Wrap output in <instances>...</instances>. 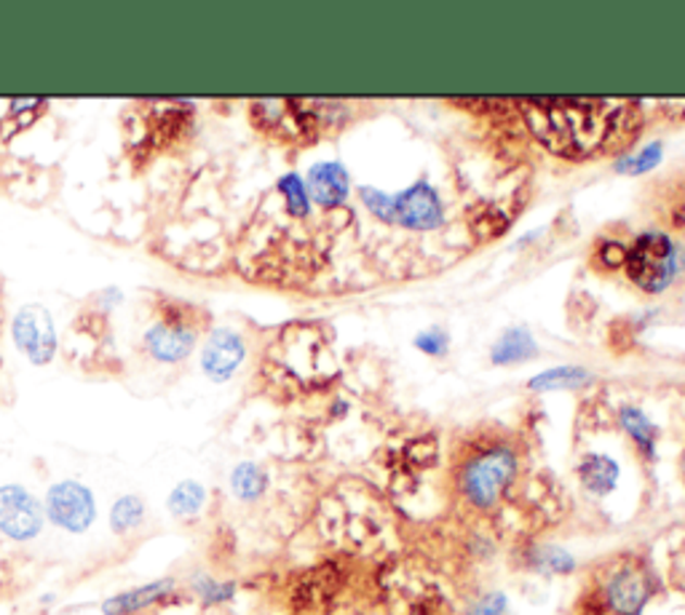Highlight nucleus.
Returning a JSON list of instances; mask_svg holds the SVG:
<instances>
[{
    "label": "nucleus",
    "instance_id": "nucleus-1",
    "mask_svg": "<svg viewBox=\"0 0 685 615\" xmlns=\"http://www.w3.org/2000/svg\"><path fill=\"white\" fill-rule=\"evenodd\" d=\"M517 474H520V456L515 447L506 441H493L460 461L456 474L458 496L469 509L493 511L509 496Z\"/></svg>",
    "mask_w": 685,
    "mask_h": 615
},
{
    "label": "nucleus",
    "instance_id": "nucleus-2",
    "mask_svg": "<svg viewBox=\"0 0 685 615\" xmlns=\"http://www.w3.org/2000/svg\"><path fill=\"white\" fill-rule=\"evenodd\" d=\"M654 576L640 562H619L608 567L595 591L597 613L600 615H646L648 602L654 600Z\"/></svg>",
    "mask_w": 685,
    "mask_h": 615
},
{
    "label": "nucleus",
    "instance_id": "nucleus-3",
    "mask_svg": "<svg viewBox=\"0 0 685 615\" xmlns=\"http://www.w3.org/2000/svg\"><path fill=\"white\" fill-rule=\"evenodd\" d=\"M677 270V246L664 233H643L626 252V273L646 292H664L675 281Z\"/></svg>",
    "mask_w": 685,
    "mask_h": 615
},
{
    "label": "nucleus",
    "instance_id": "nucleus-4",
    "mask_svg": "<svg viewBox=\"0 0 685 615\" xmlns=\"http://www.w3.org/2000/svg\"><path fill=\"white\" fill-rule=\"evenodd\" d=\"M43 514L60 530L84 536L97 522V498L94 492L76 479H62L46 490Z\"/></svg>",
    "mask_w": 685,
    "mask_h": 615
},
{
    "label": "nucleus",
    "instance_id": "nucleus-5",
    "mask_svg": "<svg viewBox=\"0 0 685 615\" xmlns=\"http://www.w3.org/2000/svg\"><path fill=\"white\" fill-rule=\"evenodd\" d=\"M43 503L22 485L0 487V533L16 543L38 538L43 530Z\"/></svg>",
    "mask_w": 685,
    "mask_h": 615
},
{
    "label": "nucleus",
    "instance_id": "nucleus-6",
    "mask_svg": "<svg viewBox=\"0 0 685 615\" xmlns=\"http://www.w3.org/2000/svg\"><path fill=\"white\" fill-rule=\"evenodd\" d=\"M11 335H14L16 348L25 350L27 359L33 364L43 367L54 359L56 354V330L54 319L43 306H25L16 310L14 324H11Z\"/></svg>",
    "mask_w": 685,
    "mask_h": 615
},
{
    "label": "nucleus",
    "instance_id": "nucleus-7",
    "mask_svg": "<svg viewBox=\"0 0 685 615\" xmlns=\"http://www.w3.org/2000/svg\"><path fill=\"white\" fill-rule=\"evenodd\" d=\"M394 222L407 231H434L445 222L440 193L426 180L394 195Z\"/></svg>",
    "mask_w": 685,
    "mask_h": 615
},
{
    "label": "nucleus",
    "instance_id": "nucleus-8",
    "mask_svg": "<svg viewBox=\"0 0 685 615\" xmlns=\"http://www.w3.org/2000/svg\"><path fill=\"white\" fill-rule=\"evenodd\" d=\"M246 359L244 337L228 326H217L201 348V370L212 383H226Z\"/></svg>",
    "mask_w": 685,
    "mask_h": 615
},
{
    "label": "nucleus",
    "instance_id": "nucleus-9",
    "mask_svg": "<svg viewBox=\"0 0 685 615\" xmlns=\"http://www.w3.org/2000/svg\"><path fill=\"white\" fill-rule=\"evenodd\" d=\"M145 346L161 364H180L182 359L191 356L195 346V326L182 319L155 321L145 332Z\"/></svg>",
    "mask_w": 685,
    "mask_h": 615
},
{
    "label": "nucleus",
    "instance_id": "nucleus-10",
    "mask_svg": "<svg viewBox=\"0 0 685 615\" xmlns=\"http://www.w3.org/2000/svg\"><path fill=\"white\" fill-rule=\"evenodd\" d=\"M581 487L592 498H610L619 490L621 482V463L606 452H586L575 465Z\"/></svg>",
    "mask_w": 685,
    "mask_h": 615
},
{
    "label": "nucleus",
    "instance_id": "nucleus-11",
    "mask_svg": "<svg viewBox=\"0 0 685 615\" xmlns=\"http://www.w3.org/2000/svg\"><path fill=\"white\" fill-rule=\"evenodd\" d=\"M177 589L175 578H158L151 580V584H142L137 589L120 591V594H113L111 600L102 602V613L105 615H137L148 607L161 605V602L169 600Z\"/></svg>",
    "mask_w": 685,
    "mask_h": 615
},
{
    "label": "nucleus",
    "instance_id": "nucleus-12",
    "mask_svg": "<svg viewBox=\"0 0 685 615\" xmlns=\"http://www.w3.org/2000/svg\"><path fill=\"white\" fill-rule=\"evenodd\" d=\"M348 195V171L338 161H321L308 171V198L325 209H335Z\"/></svg>",
    "mask_w": 685,
    "mask_h": 615
},
{
    "label": "nucleus",
    "instance_id": "nucleus-13",
    "mask_svg": "<svg viewBox=\"0 0 685 615\" xmlns=\"http://www.w3.org/2000/svg\"><path fill=\"white\" fill-rule=\"evenodd\" d=\"M522 567L541 578H566V576H573L579 562H575V556L566 549V546L533 543L525 549Z\"/></svg>",
    "mask_w": 685,
    "mask_h": 615
},
{
    "label": "nucleus",
    "instance_id": "nucleus-14",
    "mask_svg": "<svg viewBox=\"0 0 685 615\" xmlns=\"http://www.w3.org/2000/svg\"><path fill=\"white\" fill-rule=\"evenodd\" d=\"M619 425L630 441L635 445V450L640 452L643 461H656V450H659V428L654 421L640 410V407H621L619 410Z\"/></svg>",
    "mask_w": 685,
    "mask_h": 615
},
{
    "label": "nucleus",
    "instance_id": "nucleus-15",
    "mask_svg": "<svg viewBox=\"0 0 685 615\" xmlns=\"http://www.w3.org/2000/svg\"><path fill=\"white\" fill-rule=\"evenodd\" d=\"M268 490V474L261 463L241 461L230 471V492L241 503H257Z\"/></svg>",
    "mask_w": 685,
    "mask_h": 615
},
{
    "label": "nucleus",
    "instance_id": "nucleus-16",
    "mask_svg": "<svg viewBox=\"0 0 685 615\" xmlns=\"http://www.w3.org/2000/svg\"><path fill=\"white\" fill-rule=\"evenodd\" d=\"M535 356V341L525 326H511L500 335V341L493 346L495 364H520Z\"/></svg>",
    "mask_w": 685,
    "mask_h": 615
},
{
    "label": "nucleus",
    "instance_id": "nucleus-17",
    "mask_svg": "<svg viewBox=\"0 0 685 615\" xmlns=\"http://www.w3.org/2000/svg\"><path fill=\"white\" fill-rule=\"evenodd\" d=\"M592 383V375L584 367H551V370L541 372L531 377L528 388L531 390H566V388H584Z\"/></svg>",
    "mask_w": 685,
    "mask_h": 615
},
{
    "label": "nucleus",
    "instance_id": "nucleus-18",
    "mask_svg": "<svg viewBox=\"0 0 685 615\" xmlns=\"http://www.w3.org/2000/svg\"><path fill=\"white\" fill-rule=\"evenodd\" d=\"M204 503H206L204 485H199V482H193V479L180 482V485L169 492V498H166V509H169L175 516H180V520H191V516H195L201 509H204Z\"/></svg>",
    "mask_w": 685,
    "mask_h": 615
},
{
    "label": "nucleus",
    "instance_id": "nucleus-19",
    "mask_svg": "<svg viewBox=\"0 0 685 615\" xmlns=\"http://www.w3.org/2000/svg\"><path fill=\"white\" fill-rule=\"evenodd\" d=\"M145 522V503L140 496H120L111 509V530L115 536H129Z\"/></svg>",
    "mask_w": 685,
    "mask_h": 615
},
{
    "label": "nucleus",
    "instance_id": "nucleus-20",
    "mask_svg": "<svg viewBox=\"0 0 685 615\" xmlns=\"http://www.w3.org/2000/svg\"><path fill=\"white\" fill-rule=\"evenodd\" d=\"M191 589L204 607H220V605H228V602H233L239 586H236L233 580H217L212 576H195L191 580Z\"/></svg>",
    "mask_w": 685,
    "mask_h": 615
},
{
    "label": "nucleus",
    "instance_id": "nucleus-21",
    "mask_svg": "<svg viewBox=\"0 0 685 615\" xmlns=\"http://www.w3.org/2000/svg\"><path fill=\"white\" fill-rule=\"evenodd\" d=\"M279 193L284 195L287 201V212H290L292 217H305L310 212V198H308V188H305V182L301 180V177L295 175V171H290V175H284L279 180Z\"/></svg>",
    "mask_w": 685,
    "mask_h": 615
},
{
    "label": "nucleus",
    "instance_id": "nucleus-22",
    "mask_svg": "<svg viewBox=\"0 0 685 615\" xmlns=\"http://www.w3.org/2000/svg\"><path fill=\"white\" fill-rule=\"evenodd\" d=\"M659 161H661V145L656 142V145H648L646 151H640L635 155H626L624 161H619V164H616V169H619L621 175H643V171L654 169Z\"/></svg>",
    "mask_w": 685,
    "mask_h": 615
},
{
    "label": "nucleus",
    "instance_id": "nucleus-23",
    "mask_svg": "<svg viewBox=\"0 0 685 615\" xmlns=\"http://www.w3.org/2000/svg\"><path fill=\"white\" fill-rule=\"evenodd\" d=\"M466 615H509V597L498 589L485 591L474 602H469Z\"/></svg>",
    "mask_w": 685,
    "mask_h": 615
},
{
    "label": "nucleus",
    "instance_id": "nucleus-24",
    "mask_svg": "<svg viewBox=\"0 0 685 615\" xmlns=\"http://www.w3.org/2000/svg\"><path fill=\"white\" fill-rule=\"evenodd\" d=\"M359 195L372 217L383 222H394V195L376 191V188H359Z\"/></svg>",
    "mask_w": 685,
    "mask_h": 615
},
{
    "label": "nucleus",
    "instance_id": "nucleus-25",
    "mask_svg": "<svg viewBox=\"0 0 685 615\" xmlns=\"http://www.w3.org/2000/svg\"><path fill=\"white\" fill-rule=\"evenodd\" d=\"M416 346L429 356H445L447 354V335L440 326H431V330L420 332L416 337Z\"/></svg>",
    "mask_w": 685,
    "mask_h": 615
},
{
    "label": "nucleus",
    "instance_id": "nucleus-26",
    "mask_svg": "<svg viewBox=\"0 0 685 615\" xmlns=\"http://www.w3.org/2000/svg\"><path fill=\"white\" fill-rule=\"evenodd\" d=\"M681 476H683V482H685V450H683V456H681Z\"/></svg>",
    "mask_w": 685,
    "mask_h": 615
}]
</instances>
